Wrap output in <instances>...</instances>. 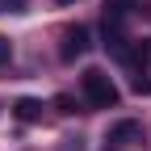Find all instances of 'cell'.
<instances>
[{
	"instance_id": "cell-9",
	"label": "cell",
	"mask_w": 151,
	"mask_h": 151,
	"mask_svg": "<svg viewBox=\"0 0 151 151\" xmlns=\"http://www.w3.org/2000/svg\"><path fill=\"white\" fill-rule=\"evenodd\" d=\"M13 9H21V0H0V13H13Z\"/></svg>"
},
{
	"instance_id": "cell-6",
	"label": "cell",
	"mask_w": 151,
	"mask_h": 151,
	"mask_svg": "<svg viewBox=\"0 0 151 151\" xmlns=\"http://www.w3.org/2000/svg\"><path fill=\"white\" fill-rule=\"evenodd\" d=\"M143 130H139V122H118L109 130V143H126V139H139Z\"/></svg>"
},
{
	"instance_id": "cell-5",
	"label": "cell",
	"mask_w": 151,
	"mask_h": 151,
	"mask_svg": "<svg viewBox=\"0 0 151 151\" xmlns=\"http://www.w3.org/2000/svg\"><path fill=\"white\" fill-rule=\"evenodd\" d=\"M139 9V0H105V21H126Z\"/></svg>"
},
{
	"instance_id": "cell-7",
	"label": "cell",
	"mask_w": 151,
	"mask_h": 151,
	"mask_svg": "<svg viewBox=\"0 0 151 151\" xmlns=\"http://www.w3.org/2000/svg\"><path fill=\"white\" fill-rule=\"evenodd\" d=\"M55 109H59V113H76V101L71 97H55Z\"/></svg>"
},
{
	"instance_id": "cell-10",
	"label": "cell",
	"mask_w": 151,
	"mask_h": 151,
	"mask_svg": "<svg viewBox=\"0 0 151 151\" xmlns=\"http://www.w3.org/2000/svg\"><path fill=\"white\" fill-rule=\"evenodd\" d=\"M59 4H71V0H59Z\"/></svg>"
},
{
	"instance_id": "cell-4",
	"label": "cell",
	"mask_w": 151,
	"mask_h": 151,
	"mask_svg": "<svg viewBox=\"0 0 151 151\" xmlns=\"http://www.w3.org/2000/svg\"><path fill=\"white\" fill-rule=\"evenodd\" d=\"M13 118H17V122H38V118H42V101L21 97V101L13 105Z\"/></svg>"
},
{
	"instance_id": "cell-3",
	"label": "cell",
	"mask_w": 151,
	"mask_h": 151,
	"mask_svg": "<svg viewBox=\"0 0 151 151\" xmlns=\"http://www.w3.org/2000/svg\"><path fill=\"white\" fill-rule=\"evenodd\" d=\"M122 59L126 63H151V38H134V42H126V50H122Z\"/></svg>"
},
{
	"instance_id": "cell-1",
	"label": "cell",
	"mask_w": 151,
	"mask_h": 151,
	"mask_svg": "<svg viewBox=\"0 0 151 151\" xmlns=\"http://www.w3.org/2000/svg\"><path fill=\"white\" fill-rule=\"evenodd\" d=\"M80 88H84V97H88V105H97V109H113L122 101V92H118V84L109 80V76L101 71V67H88L84 76H80Z\"/></svg>"
},
{
	"instance_id": "cell-2",
	"label": "cell",
	"mask_w": 151,
	"mask_h": 151,
	"mask_svg": "<svg viewBox=\"0 0 151 151\" xmlns=\"http://www.w3.org/2000/svg\"><path fill=\"white\" fill-rule=\"evenodd\" d=\"M88 46H92V34H88L84 25H71V29L63 34V46H59V55L71 63V59H80V55H84Z\"/></svg>"
},
{
	"instance_id": "cell-8",
	"label": "cell",
	"mask_w": 151,
	"mask_h": 151,
	"mask_svg": "<svg viewBox=\"0 0 151 151\" xmlns=\"http://www.w3.org/2000/svg\"><path fill=\"white\" fill-rule=\"evenodd\" d=\"M9 55H13V42H9V38H0V63L9 59Z\"/></svg>"
}]
</instances>
